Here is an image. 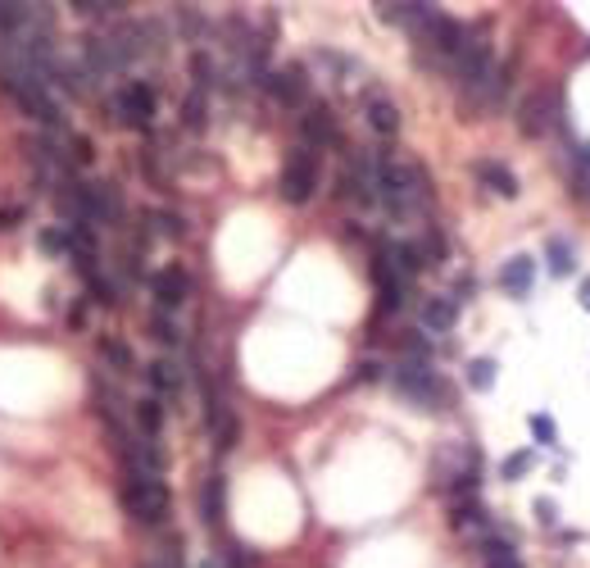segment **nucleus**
Segmentation results:
<instances>
[{
  "label": "nucleus",
  "mask_w": 590,
  "mask_h": 568,
  "mask_svg": "<svg viewBox=\"0 0 590 568\" xmlns=\"http://www.w3.org/2000/svg\"><path fill=\"white\" fill-rule=\"evenodd\" d=\"M581 305H586V310H590V277H586V282H581Z\"/></svg>",
  "instance_id": "38"
},
{
  "label": "nucleus",
  "mask_w": 590,
  "mask_h": 568,
  "mask_svg": "<svg viewBox=\"0 0 590 568\" xmlns=\"http://www.w3.org/2000/svg\"><path fill=\"white\" fill-rule=\"evenodd\" d=\"M136 423H141V433H145V437H155V433L164 428V405H160L155 396H151V400H141V405H136Z\"/></svg>",
  "instance_id": "20"
},
{
  "label": "nucleus",
  "mask_w": 590,
  "mask_h": 568,
  "mask_svg": "<svg viewBox=\"0 0 590 568\" xmlns=\"http://www.w3.org/2000/svg\"><path fill=\"white\" fill-rule=\"evenodd\" d=\"M482 555H486V568H523L518 550H513L508 541H499V537H490V541L482 546Z\"/></svg>",
  "instance_id": "17"
},
{
  "label": "nucleus",
  "mask_w": 590,
  "mask_h": 568,
  "mask_svg": "<svg viewBox=\"0 0 590 568\" xmlns=\"http://www.w3.org/2000/svg\"><path fill=\"white\" fill-rule=\"evenodd\" d=\"M100 354H105V364H114L118 373H132V364H136L132 350H127L118 336H100Z\"/></svg>",
  "instance_id": "19"
},
{
  "label": "nucleus",
  "mask_w": 590,
  "mask_h": 568,
  "mask_svg": "<svg viewBox=\"0 0 590 568\" xmlns=\"http://www.w3.org/2000/svg\"><path fill=\"white\" fill-rule=\"evenodd\" d=\"M532 464H536V450H518V455H508V459L499 464V477H504V482H518Z\"/></svg>",
  "instance_id": "25"
},
{
  "label": "nucleus",
  "mask_w": 590,
  "mask_h": 568,
  "mask_svg": "<svg viewBox=\"0 0 590 568\" xmlns=\"http://www.w3.org/2000/svg\"><path fill=\"white\" fill-rule=\"evenodd\" d=\"M495 373H499L495 360H473V364H468V387H473V391H490V387H495Z\"/></svg>",
  "instance_id": "23"
},
{
  "label": "nucleus",
  "mask_w": 590,
  "mask_h": 568,
  "mask_svg": "<svg viewBox=\"0 0 590 568\" xmlns=\"http://www.w3.org/2000/svg\"><path fill=\"white\" fill-rule=\"evenodd\" d=\"M545 259H550V273H554V277H568V273H572V250H568L563 237H550Z\"/></svg>",
  "instance_id": "21"
},
{
  "label": "nucleus",
  "mask_w": 590,
  "mask_h": 568,
  "mask_svg": "<svg viewBox=\"0 0 590 568\" xmlns=\"http://www.w3.org/2000/svg\"><path fill=\"white\" fill-rule=\"evenodd\" d=\"M151 332H155V341H164V345H178L182 336H178V323L169 319V314H155L151 319Z\"/></svg>",
  "instance_id": "29"
},
{
  "label": "nucleus",
  "mask_w": 590,
  "mask_h": 568,
  "mask_svg": "<svg viewBox=\"0 0 590 568\" xmlns=\"http://www.w3.org/2000/svg\"><path fill=\"white\" fill-rule=\"evenodd\" d=\"M477 182H482L486 191L504 196V200H513V196H518V178H513L504 164H495V160H482V164H477Z\"/></svg>",
  "instance_id": "13"
},
{
  "label": "nucleus",
  "mask_w": 590,
  "mask_h": 568,
  "mask_svg": "<svg viewBox=\"0 0 590 568\" xmlns=\"http://www.w3.org/2000/svg\"><path fill=\"white\" fill-rule=\"evenodd\" d=\"M204 114H209V109H204V96H200V92H191V96H187V105H182V123H187L191 132H200V127L209 123Z\"/></svg>",
  "instance_id": "27"
},
{
  "label": "nucleus",
  "mask_w": 590,
  "mask_h": 568,
  "mask_svg": "<svg viewBox=\"0 0 590 568\" xmlns=\"http://www.w3.org/2000/svg\"><path fill=\"white\" fill-rule=\"evenodd\" d=\"M19 223V209H0V232H14Z\"/></svg>",
  "instance_id": "37"
},
{
  "label": "nucleus",
  "mask_w": 590,
  "mask_h": 568,
  "mask_svg": "<svg viewBox=\"0 0 590 568\" xmlns=\"http://www.w3.org/2000/svg\"><path fill=\"white\" fill-rule=\"evenodd\" d=\"M377 378H382V364H373V360L359 364V382H377Z\"/></svg>",
  "instance_id": "36"
},
{
  "label": "nucleus",
  "mask_w": 590,
  "mask_h": 568,
  "mask_svg": "<svg viewBox=\"0 0 590 568\" xmlns=\"http://www.w3.org/2000/svg\"><path fill=\"white\" fill-rule=\"evenodd\" d=\"M68 151H73V160H78V164H91V155H96V146H91L87 136H68Z\"/></svg>",
  "instance_id": "33"
},
{
  "label": "nucleus",
  "mask_w": 590,
  "mask_h": 568,
  "mask_svg": "<svg viewBox=\"0 0 590 568\" xmlns=\"http://www.w3.org/2000/svg\"><path fill=\"white\" fill-rule=\"evenodd\" d=\"M109 114H114V123H123V127H151V118H155V92L145 87V83H127L114 100H109Z\"/></svg>",
  "instance_id": "6"
},
{
  "label": "nucleus",
  "mask_w": 590,
  "mask_h": 568,
  "mask_svg": "<svg viewBox=\"0 0 590 568\" xmlns=\"http://www.w3.org/2000/svg\"><path fill=\"white\" fill-rule=\"evenodd\" d=\"M455 319H459V301H455V296H431V301L422 305V328H427V332H450Z\"/></svg>",
  "instance_id": "12"
},
{
  "label": "nucleus",
  "mask_w": 590,
  "mask_h": 568,
  "mask_svg": "<svg viewBox=\"0 0 590 568\" xmlns=\"http://www.w3.org/2000/svg\"><path fill=\"white\" fill-rule=\"evenodd\" d=\"M377 200L386 205V214L413 219L418 209H427V200H431V182H427V173L418 164L382 155V164H377Z\"/></svg>",
  "instance_id": "1"
},
{
  "label": "nucleus",
  "mask_w": 590,
  "mask_h": 568,
  "mask_svg": "<svg viewBox=\"0 0 590 568\" xmlns=\"http://www.w3.org/2000/svg\"><path fill=\"white\" fill-rule=\"evenodd\" d=\"M532 277H536V259L532 255H513L504 268H499V287L508 292V296H527L532 292Z\"/></svg>",
  "instance_id": "10"
},
{
  "label": "nucleus",
  "mask_w": 590,
  "mask_h": 568,
  "mask_svg": "<svg viewBox=\"0 0 590 568\" xmlns=\"http://www.w3.org/2000/svg\"><path fill=\"white\" fill-rule=\"evenodd\" d=\"M532 437H536L541 446H554V418H545V414H532Z\"/></svg>",
  "instance_id": "31"
},
{
  "label": "nucleus",
  "mask_w": 590,
  "mask_h": 568,
  "mask_svg": "<svg viewBox=\"0 0 590 568\" xmlns=\"http://www.w3.org/2000/svg\"><path fill=\"white\" fill-rule=\"evenodd\" d=\"M145 228H151L155 237H169V241H178L187 228H182V219L178 214H169V209H151V214H145Z\"/></svg>",
  "instance_id": "18"
},
{
  "label": "nucleus",
  "mask_w": 590,
  "mask_h": 568,
  "mask_svg": "<svg viewBox=\"0 0 590 568\" xmlns=\"http://www.w3.org/2000/svg\"><path fill=\"white\" fill-rule=\"evenodd\" d=\"M395 391L409 396V400L422 405V409H436L440 400H446V391H440V378L431 373V364H413V360H404V364L395 369Z\"/></svg>",
  "instance_id": "5"
},
{
  "label": "nucleus",
  "mask_w": 590,
  "mask_h": 568,
  "mask_svg": "<svg viewBox=\"0 0 590 568\" xmlns=\"http://www.w3.org/2000/svg\"><path fill=\"white\" fill-rule=\"evenodd\" d=\"M82 200H87V223L96 228H105V223H118L123 219V196H118V187L114 182H91V187H82Z\"/></svg>",
  "instance_id": "7"
},
{
  "label": "nucleus",
  "mask_w": 590,
  "mask_h": 568,
  "mask_svg": "<svg viewBox=\"0 0 590 568\" xmlns=\"http://www.w3.org/2000/svg\"><path fill=\"white\" fill-rule=\"evenodd\" d=\"M37 246H41L46 255H64V250H68V232H64V228H41Z\"/></svg>",
  "instance_id": "28"
},
{
  "label": "nucleus",
  "mask_w": 590,
  "mask_h": 568,
  "mask_svg": "<svg viewBox=\"0 0 590 568\" xmlns=\"http://www.w3.org/2000/svg\"><path fill=\"white\" fill-rule=\"evenodd\" d=\"M386 259H391V268H395V277H400V282L427 268V255H422L418 246H409V241H400V246H391V250H386Z\"/></svg>",
  "instance_id": "14"
},
{
  "label": "nucleus",
  "mask_w": 590,
  "mask_h": 568,
  "mask_svg": "<svg viewBox=\"0 0 590 568\" xmlns=\"http://www.w3.org/2000/svg\"><path fill=\"white\" fill-rule=\"evenodd\" d=\"M5 41H10V37H5V32H0V50H5Z\"/></svg>",
  "instance_id": "39"
},
{
  "label": "nucleus",
  "mask_w": 590,
  "mask_h": 568,
  "mask_svg": "<svg viewBox=\"0 0 590 568\" xmlns=\"http://www.w3.org/2000/svg\"><path fill=\"white\" fill-rule=\"evenodd\" d=\"M123 510L136 523H160L169 514V486L155 473H132L123 482Z\"/></svg>",
  "instance_id": "2"
},
{
  "label": "nucleus",
  "mask_w": 590,
  "mask_h": 568,
  "mask_svg": "<svg viewBox=\"0 0 590 568\" xmlns=\"http://www.w3.org/2000/svg\"><path fill=\"white\" fill-rule=\"evenodd\" d=\"M91 292H96V301H100V305H118V292H114V282H109V277H100V273L91 277Z\"/></svg>",
  "instance_id": "32"
},
{
  "label": "nucleus",
  "mask_w": 590,
  "mask_h": 568,
  "mask_svg": "<svg viewBox=\"0 0 590 568\" xmlns=\"http://www.w3.org/2000/svg\"><path fill=\"white\" fill-rule=\"evenodd\" d=\"M200 510H204V523H209V528L223 523V477H209V482H204Z\"/></svg>",
  "instance_id": "16"
},
{
  "label": "nucleus",
  "mask_w": 590,
  "mask_h": 568,
  "mask_svg": "<svg viewBox=\"0 0 590 568\" xmlns=\"http://www.w3.org/2000/svg\"><path fill=\"white\" fill-rule=\"evenodd\" d=\"M191 74H195V87H200V96H204V87H213V64H209L204 50L191 59Z\"/></svg>",
  "instance_id": "30"
},
{
  "label": "nucleus",
  "mask_w": 590,
  "mask_h": 568,
  "mask_svg": "<svg viewBox=\"0 0 590 568\" xmlns=\"http://www.w3.org/2000/svg\"><path fill=\"white\" fill-rule=\"evenodd\" d=\"M264 87H268V96H273L277 105H300V100L309 96V78H305L300 64H286V68H277V74H268Z\"/></svg>",
  "instance_id": "8"
},
{
  "label": "nucleus",
  "mask_w": 590,
  "mask_h": 568,
  "mask_svg": "<svg viewBox=\"0 0 590 568\" xmlns=\"http://www.w3.org/2000/svg\"><path fill=\"white\" fill-rule=\"evenodd\" d=\"M404 305V282L395 277V282H382V287H377V310L382 314H395Z\"/></svg>",
  "instance_id": "26"
},
{
  "label": "nucleus",
  "mask_w": 590,
  "mask_h": 568,
  "mask_svg": "<svg viewBox=\"0 0 590 568\" xmlns=\"http://www.w3.org/2000/svg\"><path fill=\"white\" fill-rule=\"evenodd\" d=\"M151 292H155L160 310L169 314V310H178V305L187 301V292H191V277H187V268L169 264V268H160V273L151 277Z\"/></svg>",
  "instance_id": "9"
},
{
  "label": "nucleus",
  "mask_w": 590,
  "mask_h": 568,
  "mask_svg": "<svg viewBox=\"0 0 590 568\" xmlns=\"http://www.w3.org/2000/svg\"><path fill=\"white\" fill-rule=\"evenodd\" d=\"M277 191L286 205H309V196L318 191V155L309 146H295L282 164V178H277Z\"/></svg>",
  "instance_id": "3"
},
{
  "label": "nucleus",
  "mask_w": 590,
  "mask_h": 568,
  "mask_svg": "<svg viewBox=\"0 0 590 568\" xmlns=\"http://www.w3.org/2000/svg\"><path fill=\"white\" fill-rule=\"evenodd\" d=\"M554 514H559V505H554V501H545V495H541V501H536V519H541L545 528H554V523H559Z\"/></svg>",
  "instance_id": "35"
},
{
  "label": "nucleus",
  "mask_w": 590,
  "mask_h": 568,
  "mask_svg": "<svg viewBox=\"0 0 590 568\" xmlns=\"http://www.w3.org/2000/svg\"><path fill=\"white\" fill-rule=\"evenodd\" d=\"M228 564H232V568H255L259 559H255L250 546H228Z\"/></svg>",
  "instance_id": "34"
},
{
  "label": "nucleus",
  "mask_w": 590,
  "mask_h": 568,
  "mask_svg": "<svg viewBox=\"0 0 590 568\" xmlns=\"http://www.w3.org/2000/svg\"><path fill=\"white\" fill-rule=\"evenodd\" d=\"M145 378H151V387H155V391H164V396H169V391H178V382H182V378H178V369H173L169 360H155L151 369H145Z\"/></svg>",
  "instance_id": "22"
},
{
  "label": "nucleus",
  "mask_w": 590,
  "mask_h": 568,
  "mask_svg": "<svg viewBox=\"0 0 590 568\" xmlns=\"http://www.w3.org/2000/svg\"><path fill=\"white\" fill-rule=\"evenodd\" d=\"M450 523H455V532H477L482 523H486V514H482V505H455V514H450Z\"/></svg>",
  "instance_id": "24"
},
{
  "label": "nucleus",
  "mask_w": 590,
  "mask_h": 568,
  "mask_svg": "<svg viewBox=\"0 0 590 568\" xmlns=\"http://www.w3.org/2000/svg\"><path fill=\"white\" fill-rule=\"evenodd\" d=\"M368 123H373V132H382V136H395L400 132V109L386 96H373L368 100Z\"/></svg>",
  "instance_id": "15"
},
{
  "label": "nucleus",
  "mask_w": 590,
  "mask_h": 568,
  "mask_svg": "<svg viewBox=\"0 0 590 568\" xmlns=\"http://www.w3.org/2000/svg\"><path fill=\"white\" fill-rule=\"evenodd\" d=\"M559 118H563V96H559V87H536V92L523 100V109H518L523 136H550V132L559 127Z\"/></svg>",
  "instance_id": "4"
},
{
  "label": "nucleus",
  "mask_w": 590,
  "mask_h": 568,
  "mask_svg": "<svg viewBox=\"0 0 590 568\" xmlns=\"http://www.w3.org/2000/svg\"><path fill=\"white\" fill-rule=\"evenodd\" d=\"M300 132H305V146L314 151V146H332L336 141V118H332V109L327 105H314L305 118H300Z\"/></svg>",
  "instance_id": "11"
},
{
  "label": "nucleus",
  "mask_w": 590,
  "mask_h": 568,
  "mask_svg": "<svg viewBox=\"0 0 590 568\" xmlns=\"http://www.w3.org/2000/svg\"><path fill=\"white\" fill-rule=\"evenodd\" d=\"M204 568H213V564H204Z\"/></svg>",
  "instance_id": "40"
}]
</instances>
